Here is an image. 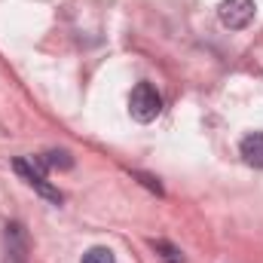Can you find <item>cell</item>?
<instances>
[{"label": "cell", "mask_w": 263, "mask_h": 263, "mask_svg": "<svg viewBox=\"0 0 263 263\" xmlns=\"http://www.w3.org/2000/svg\"><path fill=\"white\" fill-rule=\"evenodd\" d=\"M37 159L43 162V168H70L73 165V159H70L67 150H49V153H43Z\"/></svg>", "instance_id": "cell-7"}, {"label": "cell", "mask_w": 263, "mask_h": 263, "mask_svg": "<svg viewBox=\"0 0 263 263\" xmlns=\"http://www.w3.org/2000/svg\"><path fill=\"white\" fill-rule=\"evenodd\" d=\"M254 12H257L254 0H223V3L217 6V15H220L223 28H230V31L248 28V25L254 22Z\"/></svg>", "instance_id": "cell-3"}, {"label": "cell", "mask_w": 263, "mask_h": 263, "mask_svg": "<svg viewBox=\"0 0 263 263\" xmlns=\"http://www.w3.org/2000/svg\"><path fill=\"white\" fill-rule=\"evenodd\" d=\"M239 153H242V159H245L251 168H263V132L245 135L242 144H239Z\"/></svg>", "instance_id": "cell-5"}, {"label": "cell", "mask_w": 263, "mask_h": 263, "mask_svg": "<svg viewBox=\"0 0 263 263\" xmlns=\"http://www.w3.org/2000/svg\"><path fill=\"white\" fill-rule=\"evenodd\" d=\"M135 178H138V181H141V184H144L147 190H153L156 196H162V184H159V181H156L153 175H144V172H135Z\"/></svg>", "instance_id": "cell-9"}, {"label": "cell", "mask_w": 263, "mask_h": 263, "mask_svg": "<svg viewBox=\"0 0 263 263\" xmlns=\"http://www.w3.org/2000/svg\"><path fill=\"white\" fill-rule=\"evenodd\" d=\"M3 263H28V236L22 223H6L3 230Z\"/></svg>", "instance_id": "cell-4"}, {"label": "cell", "mask_w": 263, "mask_h": 263, "mask_svg": "<svg viewBox=\"0 0 263 263\" xmlns=\"http://www.w3.org/2000/svg\"><path fill=\"white\" fill-rule=\"evenodd\" d=\"M150 248H153V251H156L165 263H187V260H184V254H181L172 242H165V239H153V242H150Z\"/></svg>", "instance_id": "cell-6"}, {"label": "cell", "mask_w": 263, "mask_h": 263, "mask_svg": "<svg viewBox=\"0 0 263 263\" xmlns=\"http://www.w3.org/2000/svg\"><path fill=\"white\" fill-rule=\"evenodd\" d=\"M12 168H15V175H22V178H25V181H28V184H31V187H34L43 199H49V202H55V205H62V202H65V196H62V193L46 181V175H43L46 168H43V162H40V159H15V162H12Z\"/></svg>", "instance_id": "cell-2"}, {"label": "cell", "mask_w": 263, "mask_h": 263, "mask_svg": "<svg viewBox=\"0 0 263 263\" xmlns=\"http://www.w3.org/2000/svg\"><path fill=\"white\" fill-rule=\"evenodd\" d=\"M83 263H117V257H114V251H110V248L95 245V248H89V251L83 254Z\"/></svg>", "instance_id": "cell-8"}, {"label": "cell", "mask_w": 263, "mask_h": 263, "mask_svg": "<svg viewBox=\"0 0 263 263\" xmlns=\"http://www.w3.org/2000/svg\"><path fill=\"white\" fill-rule=\"evenodd\" d=\"M129 114H132V120H138V123H153V120L162 114V98H159L156 86H150V83H138V86L132 89Z\"/></svg>", "instance_id": "cell-1"}]
</instances>
